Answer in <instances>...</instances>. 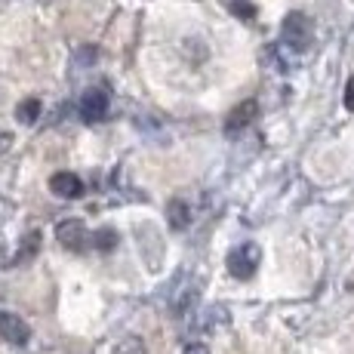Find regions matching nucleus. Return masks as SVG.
<instances>
[{
	"label": "nucleus",
	"instance_id": "1",
	"mask_svg": "<svg viewBox=\"0 0 354 354\" xmlns=\"http://www.w3.org/2000/svg\"><path fill=\"white\" fill-rule=\"evenodd\" d=\"M315 28H311V19L305 12H290L281 25V40L290 46L292 53H305L311 46Z\"/></svg>",
	"mask_w": 354,
	"mask_h": 354
},
{
	"label": "nucleus",
	"instance_id": "2",
	"mask_svg": "<svg viewBox=\"0 0 354 354\" xmlns=\"http://www.w3.org/2000/svg\"><path fill=\"white\" fill-rule=\"evenodd\" d=\"M259 262H262V253H259L256 243H241V247H234L228 253V271L234 277H241V281H250L256 274Z\"/></svg>",
	"mask_w": 354,
	"mask_h": 354
},
{
	"label": "nucleus",
	"instance_id": "3",
	"mask_svg": "<svg viewBox=\"0 0 354 354\" xmlns=\"http://www.w3.org/2000/svg\"><path fill=\"white\" fill-rule=\"evenodd\" d=\"M56 237H59V243H62L65 250H74V253H84V250L93 243L90 231L84 228V222H80V219L59 222V225H56Z\"/></svg>",
	"mask_w": 354,
	"mask_h": 354
},
{
	"label": "nucleus",
	"instance_id": "4",
	"mask_svg": "<svg viewBox=\"0 0 354 354\" xmlns=\"http://www.w3.org/2000/svg\"><path fill=\"white\" fill-rule=\"evenodd\" d=\"M0 339L10 345H25L31 339V326L12 311H0Z\"/></svg>",
	"mask_w": 354,
	"mask_h": 354
},
{
	"label": "nucleus",
	"instance_id": "5",
	"mask_svg": "<svg viewBox=\"0 0 354 354\" xmlns=\"http://www.w3.org/2000/svg\"><path fill=\"white\" fill-rule=\"evenodd\" d=\"M108 105H111L108 93L102 90V86H93V90H86L84 99H80V118L90 120V124H93V120H105Z\"/></svg>",
	"mask_w": 354,
	"mask_h": 354
},
{
	"label": "nucleus",
	"instance_id": "6",
	"mask_svg": "<svg viewBox=\"0 0 354 354\" xmlns=\"http://www.w3.org/2000/svg\"><path fill=\"white\" fill-rule=\"evenodd\" d=\"M50 192L56 197H65V201H77V197L84 194V182L74 173H56L50 179Z\"/></svg>",
	"mask_w": 354,
	"mask_h": 354
},
{
	"label": "nucleus",
	"instance_id": "7",
	"mask_svg": "<svg viewBox=\"0 0 354 354\" xmlns=\"http://www.w3.org/2000/svg\"><path fill=\"white\" fill-rule=\"evenodd\" d=\"M256 111H259V105H256L253 99H247V102H243V105H237L234 111L228 114V120H225V133H228V136L241 133V129H243V127L250 124V120L256 118Z\"/></svg>",
	"mask_w": 354,
	"mask_h": 354
},
{
	"label": "nucleus",
	"instance_id": "8",
	"mask_svg": "<svg viewBox=\"0 0 354 354\" xmlns=\"http://www.w3.org/2000/svg\"><path fill=\"white\" fill-rule=\"evenodd\" d=\"M167 216H169V225L176 231H185L192 225V207H188L185 201H179V197H173V201L167 203Z\"/></svg>",
	"mask_w": 354,
	"mask_h": 354
},
{
	"label": "nucleus",
	"instance_id": "9",
	"mask_svg": "<svg viewBox=\"0 0 354 354\" xmlns=\"http://www.w3.org/2000/svg\"><path fill=\"white\" fill-rule=\"evenodd\" d=\"M37 250H40V231H31V234L22 241L19 253L12 256V265H25V262H31V259L37 256Z\"/></svg>",
	"mask_w": 354,
	"mask_h": 354
},
{
	"label": "nucleus",
	"instance_id": "10",
	"mask_svg": "<svg viewBox=\"0 0 354 354\" xmlns=\"http://www.w3.org/2000/svg\"><path fill=\"white\" fill-rule=\"evenodd\" d=\"M16 118L22 120L25 127L34 124V120L40 118V99H25V102H19V108H16Z\"/></svg>",
	"mask_w": 354,
	"mask_h": 354
},
{
	"label": "nucleus",
	"instance_id": "11",
	"mask_svg": "<svg viewBox=\"0 0 354 354\" xmlns=\"http://www.w3.org/2000/svg\"><path fill=\"white\" fill-rule=\"evenodd\" d=\"M114 354H148V351H145V342H142V339L127 336L124 342L118 345V351H114Z\"/></svg>",
	"mask_w": 354,
	"mask_h": 354
},
{
	"label": "nucleus",
	"instance_id": "12",
	"mask_svg": "<svg viewBox=\"0 0 354 354\" xmlns=\"http://www.w3.org/2000/svg\"><path fill=\"white\" fill-rule=\"evenodd\" d=\"M114 243H118V234L114 231H99V234H93V247L96 250H114Z\"/></svg>",
	"mask_w": 354,
	"mask_h": 354
},
{
	"label": "nucleus",
	"instance_id": "13",
	"mask_svg": "<svg viewBox=\"0 0 354 354\" xmlns=\"http://www.w3.org/2000/svg\"><path fill=\"white\" fill-rule=\"evenodd\" d=\"M231 12L234 16H241V19H256V6L250 3V0H231Z\"/></svg>",
	"mask_w": 354,
	"mask_h": 354
},
{
	"label": "nucleus",
	"instance_id": "14",
	"mask_svg": "<svg viewBox=\"0 0 354 354\" xmlns=\"http://www.w3.org/2000/svg\"><path fill=\"white\" fill-rule=\"evenodd\" d=\"M345 108L354 111V77L348 80V86H345Z\"/></svg>",
	"mask_w": 354,
	"mask_h": 354
},
{
	"label": "nucleus",
	"instance_id": "15",
	"mask_svg": "<svg viewBox=\"0 0 354 354\" xmlns=\"http://www.w3.org/2000/svg\"><path fill=\"white\" fill-rule=\"evenodd\" d=\"M182 354H209V351H207V345L194 342V345H188V348H185V351H182Z\"/></svg>",
	"mask_w": 354,
	"mask_h": 354
}]
</instances>
